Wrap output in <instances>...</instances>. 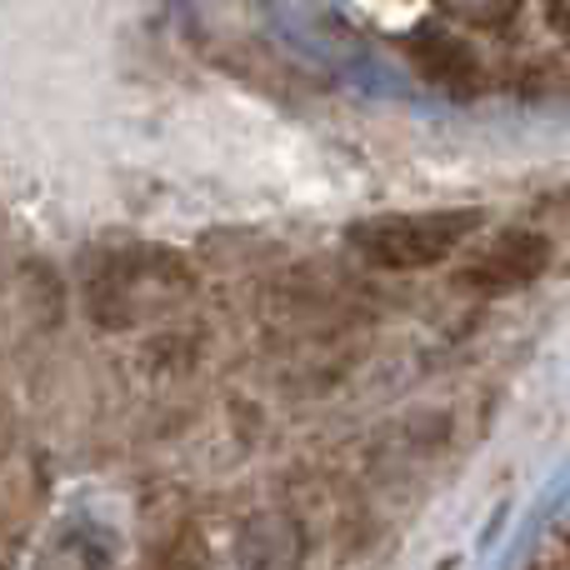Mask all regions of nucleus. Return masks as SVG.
I'll return each mask as SVG.
<instances>
[{"instance_id":"1","label":"nucleus","mask_w":570,"mask_h":570,"mask_svg":"<svg viewBox=\"0 0 570 570\" xmlns=\"http://www.w3.org/2000/svg\"><path fill=\"white\" fill-rule=\"evenodd\" d=\"M196 295V271L180 250L126 240L100 250V261L86 271V311L100 331H140Z\"/></svg>"},{"instance_id":"2","label":"nucleus","mask_w":570,"mask_h":570,"mask_svg":"<svg viewBox=\"0 0 570 570\" xmlns=\"http://www.w3.org/2000/svg\"><path fill=\"white\" fill-rule=\"evenodd\" d=\"M481 226V210H421V216H375L351 226V250L375 271H431L451 261Z\"/></svg>"},{"instance_id":"3","label":"nucleus","mask_w":570,"mask_h":570,"mask_svg":"<svg viewBox=\"0 0 570 570\" xmlns=\"http://www.w3.org/2000/svg\"><path fill=\"white\" fill-rule=\"evenodd\" d=\"M546 256H551L546 236H535V230H505V236H495L491 246L471 261L465 285H475V291H515V285L541 276Z\"/></svg>"},{"instance_id":"4","label":"nucleus","mask_w":570,"mask_h":570,"mask_svg":"<svg viewBox=\"0 0 570 570\" xmlns=\"http://www.w3.org/2000/svg\"><path fill=\"white\" fill-rule=\"evenodd\" d=\"M116 566H120V535L110 525L90 521V515L56 525L36 561V570H116Z\"/></svg>"},{"instance_id":"5","label":"nucleus","mask_w":570,"mask_h":570,"mask_svg":"<svg viewBox=\"0 0 570 570\" xmlns=\"http://www.w3.org/2000/svg\"><path fill=\"white\" fill-rule=\"evenodd\" d=\"M236 561L240 570H301L305 531L295 525V515H281V511L250 515L236 535Z\"/></svg>"},{"instance_id":"6","label":"nucleus","mask_w":570,"mask_h":570,"mask_svg":"<svg viewBox=\"0 0 570 570\" xmlns=\"http://www.w3.org/2000/svg\"><path fill=\"white\" fill-rule=\"evenodd\" d=\"M411 56H415V66H421V76L435 80V86L455 90V96H471L475 90V76H481L475 50L465 46L461 36H451V30H421V36L411 40Z\"/></svg>"},{"instance_id":"7","label":"nucleus","mask_w":570,"mask_h":570,"mask_svg":"<svg viewBox=\"0 0 570 570\" xmlns=\"http://www.w3.org/2000/svg\"><path fill=\"white\" fill-rule=\"evenodd\" d=\"M441 16L461 20V26H505L515 10L511 6H441Z\"/></svg>"},{"instance_id":"8","label":"nucleus","mask_w":570,"mask_h":570,"mask_svg":"<svg viewBox=\"0 0 570 570\" xmlns=\"http://www.w3.org/2000/svg\"><path fill=\"white\" fill-rule=\"evenodd\" d=\"M160 570H190V566H160Z\"/></svg>"}]
</instances>
